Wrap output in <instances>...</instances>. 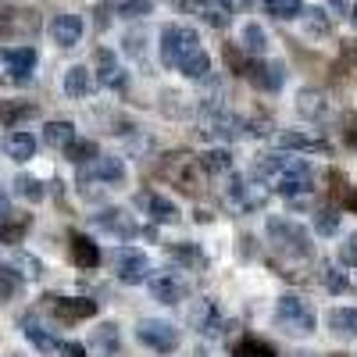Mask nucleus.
<instances>
[{"label":"nucleus","instance_id":"nucleus-1","mask_svg":"<svg viewBox=\"0 0 357 357\" xmlns=\"http://www.w3.org/2000/svg\"><path fill=\"white\" fill-rule=\"evenodd\" d=\"M254 172L272 186L279 197H286L293 207H304L311 204V190H314V168L311 161H304L301 154H261Z\"/></svg>","mask_w":357,"mask_h":357},{"label":"nucleus","instance_id":"nucleus-2","mask_svg":"<svg viewBox=\"0 0 357 357\" xmlns=\"http://www.w3.org/2000/svg\"><path fill=\"white\" fill-rule=\"evenodd\" d=\"M268 240H272L275 254H286V257H296V261H307L314 254V243L304 232V225H296L289 218H268Z\"/></svg>","mask_w":357,"mask_h":357},{"label":"nucleus","instance_id":"nucleus-3","mask_svg":"<svg viewBox=\"0 0 357 357\" xmlns=\"http://www.w3.org/2000/svg\"><path fill=\"white\" fill-rule=\"evenodd\" d=\"M272 318H275L279 329H286L289 336H307V333H314V321H318L314 307L304 301V296H296V293L279 296Z\"/></svg>","mask_w":357,"mask_h":357},{"label":"nucleus","instance_id":"nucleus-4","mask_svg":"<svg viewBox=\"0 0 357 357\" xmlns=\"http://www.w3.org/2000/svg\"><path fill=\"white\" fill-rule=\"evenodd\" d=\"M268 197H272V190H268L264 183H257V178L229 175L225 204L232 207V211H240V215H254V211H261V207L268 204Z\"/></svg>","mask_w":357,"mask_h":357},{"label":"nucleus","instance_id":"nucleus-5","mask_svg":"<svg viewBox=\"0 0 357 357\" xmlns=\"http://www.w3.org/2000/svg\"><path fill=\"white\" fill-rule=\"evenodd\" d=\"M200 47V36L193 33V29H186V25H175V22H168V25H161V36H158V54H161V65H168V68H175L183 57L190 54V50H197Z\"/></svg>","mask_w":357,"mask_h":357},{"label":"nucleus","instance_id":"nucleus-6","mask_svg":"<svg viewBox=\"0 0 357 357\" xmlns=\"http://www.w3.org/2000/svg\"><path fill=\"white\" fill-rule=\"evenodd\" d=\"M161 175L168 178V183H175L183 193H200L204 190V168H200V161L197 158H190V154H168L165 158V165H161Z\"/></svg>","mask_w":357,"mask_h":357},{"label":"nucleus","instance_id":"nucleus-7","mask_svg":"<svg viewBox=\"0 0 357 357\" xmlns=\"http://www.w3.org/2000/svg\"><path fill=\"white\" fill-rule=\"evenodd\" d=\"M136 340L143 347H151L154 354H175L178 343H183V336H178V329L172 321H161V318H143L136 325Z\"/></svg>","mask_w":357,"mask_h":357},{"label":"nucleus","instance_id":"nucleus-8","mask_svg":"<svg viewBox=\"0 0 357 357\" xmlns=\"http://www.w3.org/2000/svg\"><path fill=\"white\" fill-rule=\"evenodd\" d=\"M114 275L122 279L126 286H139L154 275V268H151V257H146L139 247H118L114 250Z\"/></svg>","mask_w":357,"mask_h":357},{"label":"nucleus","instance_id":"nucleus-9","mask_svg":"<svg viewBox=\"0 0 357 357\" xmlns=\"http://www.w3.org/2000/svg\"><path fill=\"white\" fill-rule=\"evenodd\" d=\"M200 132L211 136V139H240L247 132V122H243V118H236V114H229L225 107H204Z\"/></svg>","mask_w":357,"mask_h":357},{"label":"nucleus","instance_id":"nucleus-10","mask_svg":"<svg viewBox=\"0 0 357 357\" xmlns=\"http://www.w3.org/2000/svg\"><path fill=\"white\" fill-rule=\"evenodd\" d=\"M36 61H40V54H36V47H29V43L0 47V65L8 68V75H11L15 82H29V79H33Z\"/></svg>","mask_w":357,"mask_h":357},{"label":"nucleus","instance_id":"nucleus-11","mask_svg":"<svg viewBox=\"0 0 357 357\" xmlns=\"http://www.w3.org/2000/svg\"><path fill=\"white\" fill-rule=\"evenodd\" d=\"M146 286H151L154 301L158 304H168V307L183 304L186 296H190V282H186V275H178V272H158V275L146 279Z\"/></svg>","mask_w":357,"mask_h":357},{"label":"nucleus","instance_id":"nucleus-12","mask_svg":"<svg viewBox=\"0 0 357 357\" xmlns=\"http://www.w3.org/2000/svg\"><path fill=\"white\" fill-rule=\"evenodd\" d=\"M82 172V183H100V186H122L126 183V161L122 158H111V154H100V158H93L86 168H79Z\"/></svg>","mask_w":357,"mask_h":357},{"label":"nucleus","instance_id":"nucleus-13","mask_svg":"<svg viewBox=\"0 0 357 357\" xmlns=\"http://www.w3.org/2000/svg\"><path fill=\"white\" fill-rule=\"evenodd\" d=\"M243 75L261 89V93H279L282 82H286V65H282V61H264V57H257V61L247 65Z\"/></svg>","mask_w":357,"mask_h":357},{"label":"nucleus","instance_id":"nucleus-14","mask_svg":"<svg viewBox=\"0 0 357 357\" xmlns=\"http://www.w3.org/2000/svg\"><path fill=\"white\" fill-rule=\"evenodd\" d=\"M50 314L57 321H82L97 314V301H86V296H54L50 301Z\"/></svg>","mask_w":357,"mask_h":357},{"label":"nucleus","instance_id":"nucleus-15","mask_svg":"<svg viewBox=\"0 0 357 357\" xmlns=\"http://www.w3.org/2000/svg\"><path fill=\"white\" fill-rule=\"evenodd\" d=\"M275 146L279 151H286V154H321V151H329V143L325 139H318V136H311V132H301V129H286V132H279L275 136Z\"/></svg>","mask_w":357,"mask_h":357},{"label":"nucleus","instance_id":"nucleus-16","mask_svg":"<svg viewBox=\"0 0 357 357\" xmlns=\"http://www.w3.org/2000/svg\"><path fill=\"white\" fill-rule=\"evenodd\" d=\"M190 325L197 333H204V336H218L222 333V311H218V304L215 301H193L190 304Z\"/></svg>","mask_w":357,"mask_h":357},{"label":"nucleus","instance_id":"nucleus-17","mask_svg":"<svg viewBox=\"0 0 357 357\" xmlns=\"http://www.w3.org/2000/svg\"><path fill=\"white\" fill-rule=\"evenodd\" d=\"M136 204H139L143 211L151 215V222H158V225H175L178 218H183V215H178V207H175L168 197H161L158 190H146V193H139V200H136Z\"/></svg>","mask_w":357,"mask_h":357},{"label":"nucleus","instance_id":"nucleus-18","mask_svg":"<svg viewBox=\"0 0 357 357\" xmlns=\"http://www.w3.org/2000/svg\"><path fill=\"white\" fill-rule=\"evenodd\" d=\"M50 36H54V43L57 47H75L79 40H82V18L79 15H54V22H50Z\"/></svg>","mask_w":357,"mask_h":357},{"label":"nucleus","instance_id":"nucleus-19","mask_svg":"<svg viewBox=\"0 0 357 357\" xmlns=\"http://www.w3.org/2000/svg\"><path fill=\"white\" fill-rule=\"evenodd\" d=\"M93 222H97L104 232L122 236V240H132V236L139 232V229H136V222H132V215H129V211H122V207H107V211H100Z\"/></svg>","mask_w":357,"mask_h":357},{"label":"nucleus","instance_id":"nucleus-20","mask_svg":"<svg viewBox=\"0 0 357 357\" xmlns=\"http://www.w3.org/2000/svg\"><path fill=\"white\" fill-rule=\"evenodd\" d=\"M175 72H183V75L193 79V82H204V79H211V57H207L204 47H197V50H190L183 61L175 65Z\"/></svg>","mask_w":357,"mask_h":357},{"label":"nucleus","instance_id":"nucleus-21","mask_svg":"<svg viewBox=\"0 0 357 357\" xmlns=\"http://www.w3.org/2000/svg\"><path fill=\"white\" fill-rule=\"evenodd\" d=\"M4 154H8L11 161H29V158L36 154V136L25 132V129L8 132V136H4Z\"/></svg>","mask_w":357,"mask_h":357},{"label":"nucleus","instance_id":"nucleus-22","mask_svg":"<svg viewBox=\"0 0 357 357\" xmlns=\"http://www.w3.org/2000/svg\"><path fill=\"white\" fill-rule=\"evenodd\" d=\"M97 65H100L97 79H100L107 89H126V68L114 61L111 50H97Z\"/></svg>","mask_w":357,"mask_h":357},{"label":"nucleus","instance_id":"nucleus-23","mask_svg":"<svg viewBox=\"0 0 357 357\" xmlns=\"http://www.w3.org/2000/svg\"><path fill=\"white\" fill-rule=\"evenodd\" d=\"M190 11L200 15V22H207L211 29H229L232 15L218 4V0H190Z\"/></svg>","mask_w":357,"mask_h":357},{"label":"nucleus","instance_id":"nucleus-24","mask_svg":"<svg viewBox=\"0 0 357 357\" xmlns=\"http://www.w3.org/2000/svg\"><path fill=\"white\" fill-rule=\"evenodd\" d=\"M65 93H68L72 100H82V97L93 93V75H89V68L75 65V68L65 72Z\"/></svg>","mask_w":357,"mask_h":357},{"label":"nucleus","instance_id":"nucleus-25","mask_svg":"<svg viewBox=\"0 0 357 357\" xmlns=\"http://www.w3.org/2000/svg\"><path fill=\"white\" fill-rule=\"evenodd\" d=\"M329 329L340 340H357V307H333L329 311Z\"/></svg>","mask_w":357,"mask_h":357},{"label":"nucleus","instance_id":"nucleus-26","mask_svg":"<svg viewBox=\"0 0 357 357\" xmlns=\"http://www.w3.org/2000/svg\"><path fill=\"white\" fill-rule=\"evenodd\" d=\"M89 347H93L100 357H114L118 347H122V336H118V325L104 321L100 329H93V340H89Z\"/></svg>","mask_w":357,"mask_h":357},{"label":"nucleus","instance_id":"nucleus-27","mask_svg":"<svg viewBox=\"0 0 357 357\" xmlns=\"http://www.w3.org/2000/svg\"><path fill=\"white\" fill-rule=\"evenodd\" d=\"M72 261L89 272V268L100 264V247L89 240V236H72Z\"/></svg>","mask_w":357,"mask_h":357},{"label":"nucleus","instance_id":"nucleus-28","mask_svg":"<svg viewBox=\"0 0 357 357\" xmlns=\"http://www.w3.org/2000/svg\"><path fill=\"white\" fill-rule=\"evenodd\" d=\"M204 175H232V154L225 151V146H211L207 154L197 158Z\"/></svg>","mask_w":357,"mask_h":357},{"label":"nucleus","instance_id":"nucleus-29","mask_svg":"<svg viewBox=\"0 0 357 357\" xmlns=\"http://www.w3.org/2000/svg\"><path fill=\"white\" fill-rule=\"evenodd\" d=\"M72 139H75V126L72 122H47L43 126V143L54 146V151H65Z\"/></svg>","mask_w":357,"mask_h":357},{"label":"nucleus","instance_id":"nucleus-30","mask_svg":"<svg viewBox=\"0 0 357 357\" xmlns=\"http://www.w3.org/2000/svg\"><path fill=\"white\" fill-rule=\"evenodd\" d=\"M65 158H68L75 168H86L93 158H100V151H97V143H93V139H79V136H75V139L65 146Z\"/></svg>","mask_w":357,"mask_h":357},{"label":"nucleus","instance_id":"nucleus-31","mask_svg":"<svg viewBox=\"0 0 357 357\" xmlns=\"http://www.w3.org/2000/svg\"><path fill=\"white\" fill-rule=\"evenodd\" d=\"M25 340L29 343H33L40 354H57V350H61V340H54L47 329H43V325H36V321H29L25 318Z\"/></svg>","mask_w":357,"mask_h":357},{"label":"nucleus","instance_id":"nucleus-32","mask_svg":"<svg viewBox=\"0 0 357 357\" xmlns=\"http://www.w3.org/2000/svg\"><path fill=\"white\" fill-rule=\"evenodd\" d=\"M240 47H243V54H250V57H264V50H268L264 29L254 25V22H247V25H243V36H240Z\"/></svg>","mask_w":357,"mask_h":357},{"label":"nucleus","instance_id":"nucleus-33","mask_svg":"<svg viewBox=\"0 0 357 357\" xmlns=\"http://www.w3.org/2000/svg\"><path fill=\"white\" fill-rule=\"evenodd\" d=\"M25 118H36V107L33 104H15V100H0V122L8 129H18V122Z\"/></svg>","mask_w":357,"mask_h":357},{"label":"nucleus","instance_id":"nucleus-34","mask_svg":"<svg viewBox=\"0 0 357 357\" xmlns=\"http://www.w3.org/2000/svg\"><path fill=\"white\" fill-rule=\"evenodd\" d=\"M296 111H301L304 118H321L325 111H329V104H325V97L318 93V89H301V93H296Z\"/></svg>","mask_w":357,"mask_h":357},{"label":"nucleus","instance_id":"nucleus-35","mask_svg":"<svg viewBox=\"0 0 357 357\" xmlns=\"http://www.w3.org/2000/svg\"><path fill=\"white\" fill-rule=\"evenodd\" d=\"M22 272L15 264H8V261H0V301H11V296H18L22 293Z\"/></svg>","mask_w":357,"mask_h":357},{"label":"nucleus","instance_id":"nucleus-36","mask_svg":"<svg viewBox=\"0 0 357 357\" xmlns=\"http://www.w3.org/2000/svg\"><path fill=\"white\" fill-rule=\"evenodd\" d=\"M168 254L183 264V268H204V264H207V257H204V250H200L197 243H172Z\"/></svg>","mask_w":357,"mask_h":357},{"label":"nucleus","instance_id":"nucleus-37","mask_svg":"<svg viewBox=\"0 0 357 357\" xmlns=\"http://www.w3.org/2000/svg\"><path fill=\"white\" fill-rule=\"evenodd\" d=\"M304 29H307V36H325L333 29V15H325L321 8H304Z\"/></svg>","mask_w":357,"mask_h":357},{"label":"nucleus","instance_id":"nucleus-38","mask_svg":"<svg viewBox=\"0 0 357 357\" xmlns=\"http://www.w3.org/2000/svg\"><path fill=\"white\" fill-rule=\"evenodd\" d=\"M264 8H268V15L279 18V22H293V18L304 15V4H301V0H264Z\"/></svg>","mask_w":357,"mask_h":357},{"label":"nucleus","instance_id":"nucleus-39","mask_svg":"<svg viewBox=\"0 0 357 357\" xmlns=\"http://www.w3.org/2000/svg\"><path fill=\"white\" fill-rule=\"evenodd\" d=\"M232 357H275V347L264 343V340H257V336H247V340L236 343Z\"/></svg>","mask_w":357,"mask_h":357},{"label":"nucleus","instance_id":"nucleus-40","mask_svg":"<svg viewBox=\"0 0 357 357\" xmlns=\"http://www.w3.org/2000/svg\"><path fill=\"white\" fill-rule=\"evenodd\" d=\"M15 193L25 197L29 204H40V200L47 197V190H43V183H40L36 175H18V178H15Z\"/></svg>","mask_w":357,"mask_h":357},{"label":"nucleus","instance_id":"nucleus-41","mask_svg":"<svg viewBox=\"0 0 357 357\" xmlns=\"http://www.w3.org/2000/svg\"><path fill=\"white\" fill-rule=\"evenodd\" d=\"M111 8L122 18H146L154 11V0H111Z\"/></svg>","mask_w":357,"mask_h":357},{"label":"nucleus","instance_id":"nucleus-42","mask_svg":"<svg viewBox=\"0 0 357 357\" xmlns=\"http://www.w3.org/2000/svg\"><path fill=\"white\" fill-rule=\"evenodd\" d=\"M340 207H318L314 211V232L318 236H333L336 229H340Z\"/></svg>","mask_w":357,"mask_h":357},{"label":"nucleus","instance_id":"nucleus-43","mask_svg":"<svg viewBox=\"0 0 357 357\" xmlns=\"http://www.w3.org/2000/svg\"><path fill=\"white\" fill-rule=\"evenodd\" d=\"M25 222H0V243H22V236H25Z\"/></svg>","mask_w":357,"mask_h":357},{"label":"nucleus","instance_id":"nucleus-44","mask_svg":"<svg viewBox=\"0 0 357 357\" xmlns=\"http://www.w3.org/2000/svg\"><path fill=\"white\" fill-rule=\"evenodd\" d=\"M321 282H325V289H333V293H347L350 289V282H347V275L340 272V268H325Z\"/></svg>","mask_w":357,"mask_h":357},{"label":"nucleus","instance_id":"nucleus-45","mask_svg":"<svg viewBox=\"0 0 357 357\" xmlns=\"http://www.w3.org/2000/svg\"><path fill=\"white\" fill-rule=\"evenodd\" d=\"M340 261L350 264V268H357V232H350L347 240L340 243Z\"/></svg>","mask_w":357,"mask_h":357},{"label":"nucleus","instance_id":"nucleus-46","mask_svg":"<svg viewBox=\"0 0 357 357\" xmlns=\"http://www.w3.org/2000/svg\"><path fill=\"white\" fill-rule=\"evenodd\" d=\"M15 268H25L22 279H40V261L29 257V254H18V257H15Z\"/></svg>","mask_w":357,"mask_h":357},{"label":"nucleus","instance_id":"nucleus-47","mask_svg":"<svg viewBox=\"0 0 357 357\" xmlns=\"http://www.w3.org/2000/svg\"><path fill=\"white\" fill-rule=\"evenodd\" d=\"M218 4H222L229 15H247V11H250V0H218Z\"/></svg>","mask_w":357,"mask_h":357},{"label":"nucleus","instance_id":"nucleus-48","mask_svg":"<svg viewBox=\"0 0 357 357\" xmlns=\"http://www.w3.org/2000/svg\"><path fill=\"white\" fill-rule=\"evenodd\" d=\"M122 43H126V50H129V54H136V57H143V36H139V33H136V36L129 33V36H126Z\"/></svg>","mask_w":357,"mask_h":357},{"label":"nucleus","instance_id":"nucleus-49","mask_svg":"<svg viewBox=\"0 0 357 357\" xmlns=\"http://www.w3.org/2000/svg\"><path fill=\"white\" fill-rule=\"evenodd\" d=\"M57 354H65V357H86V347L82 343H61V350Z\"/></svg>","mask_w":357,"mask_h":357},{"label":"nucleus","instance_id":"nucleus-50","mask_svg":"<svg viewBox=\"0 0 357 357\" xmlns=\"http://www.w3.org/2000/svg\"><path fill=\"white\" fill-rule=\"evenodd\" d=\"M11 218V197H8V190H0V222H8Z\"/></svg>","mask_w":357,"mask_h":357},{"label":"nucleus","instance_id":"nucleus-51","mask_svg":"<svg viewBox=\"0 0 357 357\" xmlns=\"http://www.w3.org/2000/svg\"><path fill=\"white\" fill-rule=\"evenodd\" d=\"M343 204H347V207H350V211H357V190H350V193H347V200H343Z\"/></svg>","mask_w":357,"mask_h":357},{"label":"nucleus","instance_id":"nucleus-52","mask_svg":"<svg viewBox=\"0 0 357 357\" xmlns=\"http://www.w3.org/2000/svg\"><path fill=\"white\" fill-rule=\"evenodd\" d=\"M350 22H354V25H357V4H354V8H350Z\"/></svg>","mask_w":357,"mask_h":357},{"label":"nucleus","instance_id":"nucleus-53","mask_svg":"<svg viewBox=\"0 0 357 357\" xmlns=\"http://www.w3.org/2000/svg\"><path fill=\"white\" fill-rule=\"evenodd\" d=\"M333 357H347V354H333Z\"/></svg>","mask_w":357,"mask_h":357},{"label":"nucleus","instance_id":"nucleus-54","mask_svg":"<svg viewBox=\"0 0 357 357\" xmlns=\"http://www.w3.org/2000/svg\"><path fill=\"white\" fill-rule=\"evenodd\" d=\"M11 357H18V354H11Z\"/></svg>","mask_w":357,"mask_h":357}]
</instances>
